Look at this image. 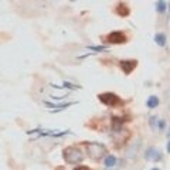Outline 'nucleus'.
<instances>
[{
	"label": "nucleus",
	"instance_id": "nucleus-1",
	"mask_svg": "<svg viewBox=\"0 0 170 170\" xmlns=\"http://www.w3.org/2000/svg\"><path fill=\"white\" fill-rule=\"evenodd\" d=\"M82 145L85 146V149H87L88 156L91 157V159H94V160H99V159H102V157L108 153V149H106L102 143H98V142H82Z\"/></svg>",
	"mask_w": 170,
	"mask_h": 170
},
{
	"label": "nucleus",
	"instance_id": "nucleus-2",
	"mask_svg": "<svg viewBox=\"0 0 170 170\" xmlns=\"http://www.w3.org/2000/svg\"><path fill=\"white\" fill-rule=\"evenodd\" d=\"M63 156H64V160L67 163H69V165H77V163H81L84 160L85 155L77 146H68L63 150Z\"/></svg>",
	"mask_w": 170,
	"mask_h": 170
},
{
	"label": "nucleus",
	"instance_id": "nucleus-3",
	"mask_svg": "<svg viewBox=\"0 0 170 170\" xmlns=\"http://www.w3.org/2000/svg\"><path fill=\"white\" fill-rule=\"evenodd\" d=\"M99 101L104 104V105L106 106H119L120 104H122V101H120V98L116 95V94H114V92H104V94H99Z\"/></svg>",
	"mask_w": 170,
	"mask_h": 170
},
{
	"label": "nucleus",
	"instance_id": "nucleus-4",
	"mask_svg": "<svg viewBox=\"0 0 170 170\" xmlns=\"http://www.w3.org/2000/svg\"><path fill=\"white\" fill-rule=\"evenodd\" d=\"M126 40L128 38L122 31H112L111 34L106 36L105 41L111 43V44H123V43H126Z\"/></svg>",
	"mask_w": 170,
	"mask_h": 170
},
{
	"label": "nucleus",
	"instance_id": "nucleus-5",
	"mask_svg": "<svg viewBox=\"0 0 170 170\" xmlns=\"http://www.w3.org/2000/svg\"><path fill=\"white\" fill-rule=\"evenodd\" d=\"M136 65H138V61L136 60H122V61H119L120 69H122L123 74H126V75H129V74L132 72V71L136 68Z\"/></svg>",
	"mask_w": 170,
	"mask_h": 170
},
{
	"label": "nucleus",
	"instance_id": "nucleus-6",
	"mask_svg": "<svg viewBox=\"0 0 170 170\" xmlns=\"http://www.w3.org/2000/svg\"><path fill=\"white\" fill-rule=\"evenodd\" d=\"M129 136H130V132H129V130H126V129L120 130V132H115V133H114V140H115V145H116V146H122V145H123V143L129 139Z\"/></svg>",
	"mask_w": 170,
	"mask_h": 170
},
{
	"label": "nucleus",
	"instance_id": "nucleus-7",
	"mask_svg": "<svg viewBox=\"0 0 170 170\" xmlns=\"http://www.w3.org/2000/svg\"><path fill=\"white\" fill-rule=\"evenodd\" d=\"M145 157H146L147 160H153V162H159L162 159V153L156 149H153V147H149L145 153Z\"/></svg>",
	"mask_w": 170,
	"mask_h": 170
},
{
	"label": "nucleus",
	"instance_id": "nucleus-8",
	"mask_svg": "<svg viewBox=\"0 0 170 170\" xmlns=\"http://www.w3.org/2000/svg\"><path fill=\"white\" fill-rule=\"evenodd\" d=\"M115 11L118 14H119L120 17H128L129 16V13H130V10H129V7L125 3H119V5L116 6V9H115Z\"/></svg>",
	"mask_w": 170,
	"mask_h": 170
},
{
	"label": "nucleus",
	"instance_id": "nucleus-9",
	"mask_svg": "<svg viewBox=\"0 0 170 170\" xmlns=\"http://www.w3.org/2000/svg\"><path fill=\"white\" fill-rule=\"evenodd\" d=\"M155 43H156L157 46L165 47L166 46V36L163 33H157L156 36H155Z\"/></svg>",
	"mask_w": 170,
	"mask_h": 170
},
{
	"label": "nucleus",
	"instance_id": "nucleus-10",
	"mask_svg": "<svg viewBox=\"0 0 170 170\" xmlns=\"http://www.w3.org/2000/svg\"><path fill=\"white\" fill-rule=\"evenodd\" d=\"M116 165V157L112 156V155H109V156H106L105 159V166L106 167H112V166Z\"/></svg>",
	"mask_w": 170,
	"mask_h": 170
},
{
	"label": "nucleus",
	"instance_id": "nucleus-11",
	"mask_svg": "<svg viewBox=\"0 0 170 170\" xmlns=\"http://www.w3.org/2000/svg\"><path fill=\"white\" fill-rule=\"evenodd\" d=\"M157 105H159V98L157 97H150L147 99V106L149 108H156Z\"/></svg>",
	"mask_w": 170,
	"mask_h": 170
},
{
	"label": "nucleus",
	"instance_id": "nucleus-12",
	"mask_svg": "<svg viewBox=\"0 0 170 170\" xmlns=\"http://www.w3.org/2000/svg\"><path fill=\"white\" fill-rule=\"evenodd\" d=\"M156 10L159 11V13H165V10H166V3L165 2H157L156 3Z\"/></svg>",
	"mask_w": 170,
	"mask_h": 170
},
{
	"label": "nucleus",
	"instance_id": "nucleus-13",
	"mask_svg": "<svg viewBox=\"0 0 170 170\" xmlns=\"http://www.w3.org/2000/svg\"><path fill=\"white\" fill-rule=\"evenodd\" d=\"M74 170H91L88 166H78V167H75Z\"/></svg>",
	"mask_w": 170,
	"mask_h": 170
},
{
	"label": "nucleus",
	"instance_id": "nucleus-14",
	"mask_svg": "<svg viewBox=\"0 0 170 170\" xmlns=\"http://www.w3.org/2000/svg\"><path fill=\"white\" fill-rule=\"evenodd\" d=\"M89 50H95V51H99V50H105V47H89Z\"/></svg>",
	"mask_w": 170,
	"mask_h": 170
},
{
	"label": "nucleus",
	"instance_id": "nucleus-15",
	"mask_svg": "<svg viewBox=\"0 0 170 170\" xmlns=\"http://www.w3.org/2000/svg\"><path fill=\"white\" fill-rule=\"evenodd\" d=\"M159 128H160V129L165 128V122H163V120H160V123H159Z\"/></svg>",
	"mask_w": 170,
	"mask_h": 170
},
{
	"label": "nucleus",
	"instance_id": "nucleus-16",
	"mask_svg": "<svg viewBox=\"0 0 170 170\" xmlns=\"http://www.w3.org/2000/svg\"><path fill=\"white\" fill-rule=\"evenodd\" d=\"M167 152L170 153V140H169V143H167Z\"/></svg>",
	"mask_w": 170,
	"mask_h": 170
},
{
	"label": "nucleus",
	"instance_id": "nucleus-17",
	"mask_svg": "<svg viewBox=\"0 0 170 170\" xmlns=\"http://www.w3.org/2000/svg\"><path fill=\"white\" fill-rule=\"evenodd\" d=\"M167 136H169V138H170V129H169V132H167Z\"/></svg>",
	"mask_w": 170,
	"mask_h": 170
},
{
	"label": "nucleus",
	"instance_id": "nucleus-18",
	"mask_svg": "<svg viewBox=\"0 0 170 170\" xmlns=\"http://www.w3.org/2000/svg\"><path fill=\"white\" fill-rule=\"evenodd\" d=\"M152 170H159V169H152Z\"/></svg>",
	"mask_w": 170,
	"mask_h": 170
}]
</instances>
